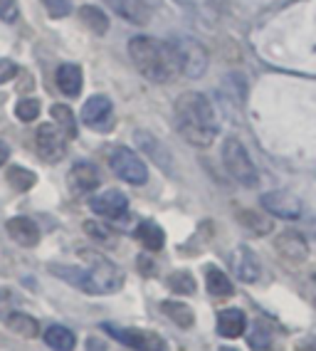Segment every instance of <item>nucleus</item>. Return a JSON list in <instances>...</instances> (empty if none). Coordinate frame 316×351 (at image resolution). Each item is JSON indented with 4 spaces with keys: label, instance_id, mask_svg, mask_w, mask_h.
I'll return each instance as SVG.
<instances>
[{
    "label": "nucleus",
    "instance_id": "ddd939ff",
    "mask_svg": "<svg viewBox=\"0 0 316 351\" xmlns=\"http://www.w3.org/2000/svg\"><path fill=\"white\" fill-rule=\"evenodd\" d=\"M230 267H233V275L245 285H252L259 280L262 270H259V260L247 245H240L230 252Z\"/></svg>",
    "mask_w": 316,
    "mask_h": 351
},
{
    "label": "nucleus",
    "instance_id": "20e7f679",
    "mask_svg": "<svg viewBox=\"0 0 316 351\" xmlns=\"http://www.w3.org/2000/svg\"><path fill=\"white\" fill-rule=\"evenodd\" d=\"M222 163H225L228 173L233 176L240 186H245V189H254L259 183V173H257V169H254L252 158H250L247 149L237 138H233V136L225 138V144H222Z\"/></svg>",
    "mask_w": 316,
    "mask_h": 351
},
{
    "label": "nucleus",
    "instance_id": "9d476101",
    "mask_svg": "<svg viewBox=\"0 0 316 351\" xmlns=\"http://www.w3.org/2000/svg\"><path fill=\"white\" fill-rule=\"evenodd\" d=\"M259 201H262V208H265L267 213L277 215V218L297 220L302 215V201L294 193H289V191H269Z\"/></svg>",
    "mask_w": 316,
    "mask_h": 351
},
{
    "label": "nucleus",
    "instance_id": "a211bd4d",
    "mask_svg": "<svg viewBox=\"0 0 316 351\" xmlns=\"http://www.w3.org/2000/svg\"><path fill=\"white\" fill-rule=\"evenodd\" d=\"M55 82H57V89L64 97H77L82 92V69L75 62H64L55 72Z\"/></svg>",
    "mask_w": 316,
    "mask_h": 351
},
{
    "label": "nucleus",
    "instance_id": "0eeeda50",
    "mask_svg": "<svg viewBox=\"0 0 316 351\" xmlns=\"http://www.w3.org/2000/svg\"><path fill=\"white\" fill-rule=\"evenodd\" d=\"M178 50V60H181V75L188 77H202V72L208 69V52L198 40L193 38H178L173 40Z\"/></svg>",
    "mask_w": 316,
    "mask_h": 351
},
{
    "label": "nucleus",
    "instance_id": "cd10ccee",
    "mask_svg": "<svg viewBox=\"0 0 316 351\" xmlns=\"http://www.w3.org/2000/svg\"><path fill=\"white\" fill-rule=\"evenodd\" d=\"M52 119L57 121V126L64 132V136H75L77 134V124H75V114H72V109L67 107V104H55V107L50 109Z\"/></svg>",
    "mask_w": 316,
    "mask_h": 351
},
{
    "label": "nucleus",
    "instance_id": "bb28decb",
    "mask_svg": "<svg viewBox=\"0 0 316 351\" xmlns=\"http://www.w3.org/2000/svg\"><path fill=\"white\" fill-rule=\"evenodd\" d=\"M35 181H38V176L32 173L30 169H23V166H10V171H8V183L13 186L15 191H30L32 186H35Z\"/></svg>",
    "mask_w": 316,
    "mask_h": 351
},
{
    "label": "nucleus",
    "instance_id": "393cba45",
    "mask_svg": "<svg viewBox=\"0 0 316 351\" xmlns=\"http://www.w3.org/2000/svg\"><path fill=\"white\" fill-rule=\"evenodd\" d=\"M79 18H82L84 25H87L92 32H96V35H104V32H109V18H107V13H104L101 8H96V5L79 8Z\"/></svg>",
    "mask_w": 316,
    "mask_h": 351
},
{
    "label": "nucleus",
    "instance_id": "412c9836",
    "mask_svg": "<svg viewBox=\"0 0 316 351\" xmlns=\"http://www.w3.org/2000/svg\"><path fill=\"white\" fill-rule=\"evenodd\" d=\"M205 287L213 297H230L235 292L233 282H230V277L215 267V265H208L205 267Z\"/></svg>",
    "mask_w": 316,
    "mask_h": 351
},
{
    "label": "nucleus",
    "instance_id": "4468645a",
    "mask_svg": "<svg viewBox=\"0 0 316 351\" xmlns=\"http://www.w3.org/2000/svg\"><path fill=\"white\" fill-rule=\"evenodd\" d=\"M67 183H70L72 193L77 195H87L99 186V171H96L94 163L89 161H77L72 166L70 176H67Z\"/></svg>",
    "mask_w": 316,
    "mask_h": 351
},
{
    "label": "nucleus",
    "instance_id": "f03ea898",
    "mask_svg": "<svg viewBox=\"0 0 316 351\" xmlns=\"http://www.w3.org/2000/svg\"><path fill=\"white\" fill-rule=\"evenodd\" d=\"M173 124L176 132L198 149L213 144L220 129L213 101L200 92H183L178 97L173 104Z\"/></svg>",
    "mask_w": 316,
    "mask_h": 351
},
{
    "label": "nucleus",
    "instance_id": "c85d7f7f",
    "mask_svg": "<svg viewBox=\"0 0 316 351\" xmlns=\"http://www.w3.org/2000/svg\"><path fill=\"white\" fill-rule=\"evenodd\" d=\"M168 287L176 292V295H193L196 292V280L188 270H176L168 277Z\"/></svg>",
    "mask_w": 316,
    "mask_h": 351
},
{
    "label": "nucleus",
    "instance_id": "5701e85b",
    "mask_svg": "<svg viewBox=\"0 0 316 351\" xmlns=\"http://www.w3.org/2000/svg\"><path fill=\"white\" fill-rule=\"evenodd\" d=\"M5 324L10 326V332H15L18 337H23V339L38 337V332H40L38 319H35V317H30V314H23V312H10L5 317Z\"/></svg>",
    "mask_w": 316,
    "mask_h": 351
},
{
    "label": "nucleus",
    "instance_id": "f704fd0d",
    "mask_svg": "<svg viewBox=\"0 0 316 351\" xmlns=\"http://www.w3.org/2000/svg\"><path fill=\"white\" fill-rule=\"evenodd\" d=\"M314 282H316V275H314Z\"/></svg>",
    "mask_w": 316,
    "mask_h": 351
},
{
    "label": "nucleus",
    "instance_id": "473e14b6",
    "mask_svg": "<svg viewBox=\"0 0 316 351\" xmlns=\"http://www.w3.org/2000/svg\"><path fill=\"white\" fill-rule=\"evenodd\" d=\"M18 75V64L13 60H0V84H8Z\"/></svg>",
    "mask_w": 316,
    "mask_h": 351
},
{
    "label": "nucleus",
    "instance_id": "72a5a7b5",
    "mask_svg": "<svg viewBox=\"0 0 316 351\" xmlns=\"http://www.w3.org/2000/svg\"><path fill=\"white\" fill-rule=\"evenodd\" d=\"M8 158H10V146H8L5 141H0V166H3Z\"/></svg>",
    "mask_w": 316,
    "mask_h": 351
},
{
    "label": "nucleus",
    "instance_id": "9b49d317",
    "mask_svg": "<svg viewBox=\"0 0 316 351\" xmlns=\"http://www.w3.org/2000/svg\"><path fill=\"white\" fill-rule=\"evenodd\" d=\"M274 250L279 252V257L285 263L291 265H302L306 257H309V243L304 238L302 232L297 230H285L279 232L277 240H274Z\"/></svg>",
    "mask_w": 316,
    "mask_h": 351
},
{
    "label": "nucleus",
    "instance_id": "dca6fc26",
    "mask_svg": "<svg viewBox=\"0 0 316 351\" xmlns=\"http://www.w3.org/2000/svg\"><path fill=\"white\" fill-rule=\"evenodd\" d=\"M116 15H121L124 20L133 23V25H146L151 13H148V5L144 0H104Z\"/></svg>",
    "mask_w": 316,
    "mask_h": 351
},
{
    "label": "nucleus",
    "instance_id": "7ed1b4c3",
    "mask_svg": "<svg viewBox=\"0 0 316 351\" xmlns=\"http://www.w3.org/2000/svg\"><path fill=\"white\" fill-rule=\"evenodd\" d=\"M129 57L133 67L148 82L168 84L181 77V60L173 43H163L156 38H131L129 40Z\"/></svg>",
    "mask_w": 316,
    "mask_h": 351
},
{
    "label": "nucleus",
    "instance_id": "f257e3e1",
    "mask_svg": "<svg viewBox=\"0 0 316 351\" xmlns=\"http://www.w3.org/2000/svg\"><path fill=\"white\" fill-rule=\"evenodd\" d=\"M84 265H50V272L62 282L87 295H111L124 285V272L96 250H79Z\"/></svg>",
    "mask_w": 316,
    "mask_h": 351
},
{
    "label": "nucleus",
    "instance_id": "7c9ffc66",
    "mask_svg": "<svg viewBox=\"0 0 316 351\" xmlns=\"http://www.w3.org/2000/svg\"><path fill=\"white\" fill-rule=\"evenodd\" d=\"M44 10L50 13V18H67L72 13V0H42Z\"/></svg>",
    "mask_w": 316,
    "mask_h": 351
},
{
    "label": "nucleus",
    "instance_id": "f8f14e48",
    "mask_svg": "<svg viewBox=\"0 0 316 351\" xmlns=\"http://www.w3.org/2000/svg\"><path fill=\"white\" fill-rule=\"evenodd\" d=\"M89 208H92L96 215H101V218L116 220V218H124V215H127L129 198L121 193V191L109 189V191H104V193L94 195V198H89Z\"/></svg>",
    "mask_w": 316,
    "mask_h": 351
},
{
    "label": "nucleus",
    "instance_id": "39448f33",
    "mask_svg": "<svg viewBox=\"0 0 316 351\" xmlns=\"http://www.w3.org/2000/svg\"><path fill=\"white\" fill-rule=\"evenodd\" d=\"M109 166L119 176L121 181L131 183V186H144L148 181V169L141 161V156L136 151H131L129 146H116L109 156Z\"/></svg>",
    "mask_w": 316,
    "mask_h": 351
},
{
    "label": "nucleus",
    "instance_id": "b1692460",
    "mask_svg": "<svg viewBox=\"0 0 316 351\" xmlns=\"http://www.w3.org/2000/svg\"><path fill=\"white\" fill-rule=\"evenodd\" d=\"M44 344L55 351H72L77 346L75 334L62 324H52L47 332H44Z\"/></svg>",
    "mask_w": 316,
    "mask_h": 351
},
{
    "label": "nucleus",
    "instance_id": "a878e982",
    "mask_svg": "<svg viewBox=\"0 0 316 351\" xmlns=\"http://www.w3.org/2000/svg\"><path fill=\"white\" fill-rule=\"evenodd\" d=\"M237 218H240V226L250 228L254 235H267V232H272V228H274L272 220L265 218V215L254 213V210H240V213H237Z\"/></svg>",
    "mask_w": 316,
    "mask_h": 351
},
{
    "label": "nucleus",
    "instance_id": "2f4dec72",
    "mask_svg": "<svg viewBox=\"0 0 316 351\" xmlns=\"http://www.w3.org/2000/svg\"><path fill=\"white\" fill-rule=\"evenodd\" d=\"M18 15H20L18 0H0V20H5V23H15Z\"/></svg>",
    "mask_w": 316,
    "mask_h": 351
},
{
    "label": "nucleus",
    "instance_id": "6e6552de",
    "mask_svg": "<svg viewBox=\"0 0 316 351\" xmlns=\"http://www.w3.org/2000/svg\"><path fill=\"white\" fill-rule=\"evenodd\" d=\"M82 121L94 132H111L114 129V104L104 95H94L84 101Z\"/></svg>",
    "mask_w": 316,
    "mask_h": 351
},
{
    "label": "nucleus",
    "instance_id": "4be33fe9",
    "mask_svg": "<svg viewBox=\"0 0 316 351\" xmlns=\"http://www.w3.org/2000/svg\"><path fill=\"white\" fill-rule=\"evenodd\" d=\"M161 312L168 314V319L181 326V329H190V326L196 324V314H193V309L185 302H161Z\"/></svg>",
    "mask_w": 316,
    "mask_h": 351
},
{
    "label": "nucleus",
    "instance_id": "6ab92c4d",
    "mask_svg": "<svg viewBox=\"0 0 316 351\" xmlns=\"http://www.w3.org/2000/svg\"><path fill=\"white\" fill-rule=\"evenodd\" d=\"M133 138H136V144H139V149H144L148 156L153 158V161L161 166L163 171H168V166H171V154L161 146V141H158L156 136H153L151 132H144V129H139V132L133 134Z\"/></svg>",
    "mask_w": 316,
    "mask_h": 351
},
{
    "label": "nucleus",
    "instance_id": "c9c22d12",
    "mask_svg": "<svg viewBox=\"0 0 316 351\" xmlns=\"http://www.w3.org/2000/svg\"><path fill=\"white\" fill-rule=\"evenodd\" d=\"M314 304H316V302H314Z\"/></svg>",
    "mask_w": 316,
    "mask_h": 351
},
{
    "label": "nucleus",
    "instance_id": "c756f323",
    "mask_svg": "<svg viewBox=\"0 0 316 351\" xmlns=\"http://www.w3.org/2000/svg\"><path fill=\"white\" fill-rule=\"evenodd\" d=\"M15 117H18L20 121H35L40 117V101L32 99V97L20 99L18 104H15Z\"/></svg>",
    "mask_w": 316,
    "mask_h": 351
},
{
    "label": "nucleus",
    "instance_id": "1a4fd4ad",
    "mask_svg": "<svg viewBox=\"0 0 316 351\" xmlns=\"http://www.w3.org/2000/svg\"><path fill=\"white\" fill-rule=\"evenodd\" d=\"M35 146L44 161L57 163L67 154V136L57 124H42L38 129V136H35Z\"/></svg>",
    "mask_w": 316,
    "mask_h": 351
},
{
    "label": "nucleus",
    "instance_id": "2eb2a0df",
    "mask_svg": "<svg viewBox=\"0 0 316 351\" xmlns=\"http://www.w3.org/2000/svg\"><path fill=\"white\" fill-rule=\"evenodd\" d=\"M5 230H8V235H10V238H13L18 245H23V247H35V245L40 243L38 223H35V220H30V218H23V215L8 220Z\"/></svg>",
    "mask_w": 316,
    "mask_h": 351
},
{
    "label": "nucleus",
    "instance_id": "aec40b11",
    "mask_svg": "<svg viewBox=\"0 0 316 351\" xmlns=\"http://www.w3.org/2000/svg\"><path fill=\"white\" fill-rule=\"evenodd\" d=\"M133 235H136V240L144 245L146 250H161L166 243V232L156 220H144Z\"/></svg>",
    "mask_w": 316,
    "mask_h": 351
},
{
    "label": "nucleus",
    "instance_id": "f3484780",
    "mask_svg": "<svg viewBox=\"0 0 316 351\" xmlns=\"http://www.w3.org/2000/svg\"><path fill=\"white\" fill-rule=\"evenodd\" d=\"M247 329V317L242 309L230 307L218 314V334L225 339H240Z\"/></svg>",
    "mask_w": 316,
    "mask_h": 351
},
{
    "label": "nucleus",
    "instance_id": "423d86ee",
    "mask_svg": "<svg viewBox=\"0 0 316 351\" xmlns=\"http://www.w3.org/2000/svg\"><path fill=\"white\" fill-rule=\"evenodd\" d=\"M101 329L109 334L111 339H116L119 344L129 346L133 351H166L163 339L153 332H146V329H136V326H119V324H109L104 322Z\"/></svg>",
    "mask_w": 316,
    "mask_h": 351
}]
</instances>
